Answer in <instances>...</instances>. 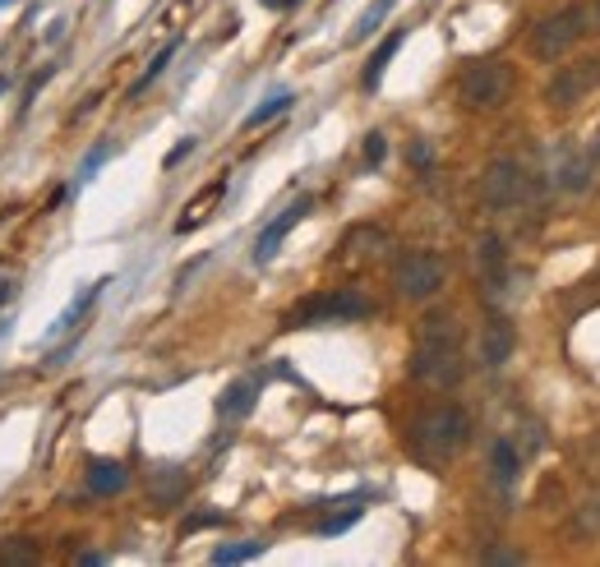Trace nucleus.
I'll use <instances>...</instances> for the list:
<instances>
[{
	"label": "nucleus",
	"mask_w": 600,
	"mask_h": 567,
	"mask_svg": "<svg viewBox=\"0 0 600 567\" xmlns=\"http://www.w3.org/2000/svg\"><path fill=\"white\" fill-rule=\"evenodd\" d=\"M513 346H518L513 319H509V314H490V319H485V332H481V360H485L490 369H499L503 360L513 356Z\"/></svg>",
	"instance_id": "obj_9"
},
{
	"label": "nucleus",
	"mask_w": 600,
	"mask_h": 567,
	"mask_svg": "<svg viewBox=\"0 0 600 567\" xmlns=\"http://www.w3.org/2000/svg\"><path fill=\"white\" fill-rule=\"evenodd\" d=\"M485 563H522V554L518 549H490Z\"/></svg>",
	"instance_id": "obj_28"
},
{
	"label": "nucleus",
	"mask_w": 600,
	"mask_h": 567,
	"mask_svg": "<svg viewBox=\"0 0 600 567\" xmlns=\"http://www.w3.org/2000/svg\"><path fill=\"white\" fill-rule=\"evenodd\" d=\"M171 56H176V42H167L163 51H157V56H153V66H148V70H144V79L135 83V98H139V92H144V88H148V83H153L157 74H163V70H167V60H171Z\"/></svg>",
	"instance_id": "obj_24"
},
{
	"label": "nucleus",
	"mask_w": 600,
	"mask_h": 567,
	"mask_svg": "<svg viewBox=\"0 0 600 567\" xmlns=\"http://www.w3.org/2000/svg\"><path fill=\"white\" fill-rule=\"evenodd\" d=\"M587 28H591V6H563L559 14H550V19H541L531 28L527 47H531V56L554 60L563 51H573V42L587 33Z\"/></svg>",
	"instance_id": "obj_6"
},
{
	"label": "nucleus",
	"mask_w": 600,
	"mask_h": 567,
	"mask_svg": "<svg viewBox=\"0 0 600 567\" xmlns=\"http://www.w3.org/2000/svg\"><path fill=\"white\" fill-rule=\"evenodd\" d=\"M591 28H596V33H600V0H596V6H591Z\"/></svg>",
	"instance_id": "obj_31"
},
{
	"label": "nucleus",
	"mask_w": 600,
	"mask_h": 567,
	"mask_svg": "<svg viewBox=\"0 0 600 567\" xmlns=\"http://www.w3.org/2000/svg\"><path fill=\"white\" fill-rule=\"evenodd\" d=\"M388 10H393V0H374V6H370V10H365V14L356 19V28H352V42L370 38V33H374V28H378V19H384Z\"/></svg>",
	"instance_id": "obj_21"
},
{
	"label": "nucleus",
	"mask_w": 600,
	"mask_h": 567,
	"mask_svg": "<svg viewBox=\"0 0 600 567\" xmlns=\"http://www.w3.org/2000/svg\"><path fill=\"white\" fill-rule=\"evenodd\" d=\"M476 272H481L485 296H499L503 291V277H509V245H503L499 236H485L476 245Z\"/></svg>",
	"instance_id": "obj_10"
},
{
	"label": "nucleus",
	"mask_w": 600,
	"mask_h": 567,
	"mask_svg": "<svg viewBox=\"0 0 600 567\" xmlns=\"http://www.w3.org/2000/svg\"><path fill=\"white\" fill-rule=\"evenodd\" d=\"M591 171H596V157L591 152L563 148V157H559V185L563 189H587L591 185Z\"/></svg>",
	"instance_id": "obj_13"
},
{
	"label": "nucleus",
	"mask_w": 600,
	"mask_h": 567,
	"mask_svg": "<svg viewBox=\"0 0 600 567\" xmlns=\"http://www.w3.org/2000/svg\"><path fill=\"white\" fill-rule=\"evenodd\" d=\"M490 476H494V485H499L503 494L518 485V476H522V452L509 444V438H499V444H494V452H490Z\"/></svg>",
	"instance_id": "obj_12"
},
{
	"label": "nucleus",
	"mask_w": 600,
	"mask_h": 567,
	"mask_svg": "<svg viewBox=\"0 0 600 567\" xmlns=\"http://www.w3.org/2000/svg\"><path fill=\"white\" fill-rule=\"evenodd\" d=\"M287 107H292V92H273V98H268V102H259L255 111H249V116H245V130H259V125H264V120L282 116V111H287Z\"/></svg>",
	"instance_id": "obj_19"
},
{
	"label": "nucleus",
	"mask_w": 600,
	"mask_h": 567,
	"mask_svg": "<svg viewBox=\"0 0 600 567\" xmlns=\"http://www.w3.org/2000/svg\"><path fill=\"white\" fill-rule=\"evenodd\" d=\"M384 148H388V143H384V135H370V139H365V162H370V167H378V162H384Z\"/></svg>",
	"instance_id": "obj_27"
},
{
	"label": "nucleus",
	"mask_w": 600,
	"mask_h": 567,
	"mask_svg": "<svg viewBox=\"0 0 600 567\" xmlns=\"http://www.w3.org/2000/svg\"><path fill=\"white\" fill-rule=\"evenodd\" d=\"M125 480H130V470H125L120 461H92V466H88V494H98V498L120 494Z\"/></svg>",
	"instance_id": "obj_14"
},
{
	"label": "nucleus",
	"mask_w": 600,
	"mask_h": 567,
	"mask_svg": "<svg viewBox=\"0 0 600 567\" xmlns=\"http://www.w3.org/2000/svg\"><path fill=\"white\" fill-rule=\"evenodd\" d=\"M255 392H259V388H255V384H245V378H240V384H232V388H227V397L217 401V411H223L227 420H232V416H245L249 406H255Z\"/></svg>",
	"instance_id": "obj_17"
},
{
	"label": "nucleus",
	"mask_w": 600,
	"mask_h": 567,
	"mask_svg": "<svg viewBox=\"0 0 600 567\" xmlns=\"http://www.w3.org/2000/svg\"><path fill=\"white\" fill-rule=\"evenodd\" d=\"M596 152H600V143H596Z\"/></svg>",
	"instance_id": "obj_34"
},
{
	"label": "nucleus",
	"mask_w": 600,
	"mask_h": 567,
	"mask_svg": "<svg viewBox=\"0 0 600 567\" xmlns=\"http://www.w3.org/2000/svg\"><path fill=\"white\" fill-rule=\"evenodd\" d=\"M0 6H6V0H0Z\"/></svg>",
	"instance_id": "obj_35"
},
{
	"label": "nucleus",
	"mask_w": 600,
	"mask_h": 567,
	"mask_svg": "<svg viewBox=\"0 0 600 567\" xmlns=\"http://www.w3.org/2000/svg\"><path fill=\"white\" fill-rule=\"evenodd\" d=\"M361 513H365V503H361V498H352V508H346V513H337V517L319 521V535H342L346 526H356V521H361Z\"/></svg>",
	"instance_id": "obj_23"
},
{
	"label": "nucleus",
	"mask_w": 600,
	"mask_h": 567,
	"mask_svg": "<svg viewBox=\"0 0 600 567\" xmlns=\"http://www.w3.org/2000/svg\"><path fill=\"white\" fill-rule=\"evenodd\" d=\"M268 10H292V6H301V0H264Z\"/></svg>",
	"instance_id": "obj_30"
},
{
	"label": "nucleus",
	"mask_w": 600,
	"mask_h": 567,
	"mask_svg": "<svg viewBox=\"0 0 600 567\" xmlns=\"http://www.w3.org/2000/svg\"><path fill=\"white\" fill-rule=\"evenodd\" d=\"M98 296H102V281H98V287H92V291H83V296H79V300H75V305L66 309V314H60V324L51 328V337H60V332H66V328H75V324H79V314H83V309H88L92 300H98Z\"/></svg>",
	"instance_id": "obj_22"
},
{
	"label": "nucleus",
	"mask_w": 600,
	"mask_h": 567,
	"mask_svg": "<svg viewBox=\"0 0 600 567\" xmlns=\"http://www.w3.org/2000/svg\"><path fill=\"white\" fill-rule=\"evenodd\" d=\"M378 240H384V236H378L374 227H361V231H352V236H346L342 245V259H370L374 255V249H378Z\"/></svg>",
	"instance_id": "obj_18"
},
{
	"label": "nucleus",
	"mask_w": 600,
	"mask_h": 567,
	"mask_svg": "<svg viewBox=\"0 0 600 567\" xmlns=\"http://www.w3.org/2000/svg\"><path fill=\"white\" fill-rule=\"evenodd\" d=\"M309 208H314L309 199H296L287 212H282V217H273V222L264 227V236H259V245H255V259H259V263H268V259L277 255V245L292 236V227L301 222V217H309Z\"/></svg>",
	"instance_id": "obj_11"
},
{
	"label": "nucleus",
	"mask_w": 600,
	"mask_h": 567,
	"mask_svg": "<svg viewBox=\"0 0 600 567\" xmlns=\"http://www.w3.org/2000/svg\"><path fill=\"white\" fill-rule=\"evenodd\" d=\"M374 305L361 291H324L309 296L287 314V328H309V324H361L370 319Z\"/></svg>",
	"instance_id": "obj_5"
},
{
	"label": "nucleus",
	"mask_w": 600,
	"mask_h": 567,
	"mask_svg": "<svg viewBox=\"0 0 600 567\" xmlns=\"http://www.w3.org/2000/svg\"><path fill=\"white\" fill-rule=\"evenodd\" d=\"M10 300V281H0V305H6Z\"/></svg>",
	"instance_id": "obj_32"
},
{
	"label": "nucleus",
	"mask_w": 600,
	"mask_h": 567,
	"mask_svg": "<svg viewBox=\"0 0 600 567\" xmlns=\"http://www.w3.org/2000/svg\"><path fill=\"white\" fill-rule=\"evenodd\" d=\"M180 489H185V476H180V470H171V476H167V485H163V480L153 485V498H163V503H167V498H176Z\"/></svg>",
	"instance_id": "obj_26"
},
{
	"label": "nucleus",
	"mask_w": 600,
	"mask_h": 567,
	"mask_svg": "<svg viewBox=\"0 0 600 567\" xmlns=\"http://www.w3.org/2000/svg\"><path fill=\"white\" fill-rule=\"evenodd\" d=\"M481 199H485L490 212H513V208L535 199V185H531L522 162H513V157H494L481 176Z\"/></svg>",
	"instance_id": "obj_4"
},
{
	"label": "nucleus",
	"mask_w": 600,
	"mask_h": 567,
	"mask_svg": "<svg viewBox=\"0 0 600 567\" xmlns=\"http://www.w3.org/2000/svg\"><path fill=\"white\" fill-rule=\"evenodd\" d=\"M402 38H406V33H402V28H397V33H388V38H384V47H378V51L370 56V66H365V74H361V83H365V88H378V79H384V70H388V60L397 56Z\"/></svg>",
	"instance_id": "obj_16"
},
{
	"label": "nucleus",
	"mask_w": 600,
	"mask_h": 567,
	"mask_svg": "<svg viewBox=\"0 0 600 567\" xmlns=\"http://www.w3.org/2000/svg\"><path fill=\"white\" fill-rule=\"evenodd\" d=\"M6 88H10V83H6V79H0V92H6Z\"/></svg>",
	"instance_id": "obj_33"
},
{
	"label": "nucleus",
	"mask_w": 600,
	"mask_h": 567,
	"mask_svg": "<svg viewBox=\"0 0 600 567\" xmlns=\"http://www.w3.org/2000/svg\"><path fill=\"white\" fill-rule=\"evenodd\" d=\"M223 195H227V180H213V185L204 189V195L189 199V212H185L180 222H176V231H195L199 222H208L213 208H217V199H223Z\"/></svg>",
	"instance_id": "obj_15"
},
{
	"label": "nucleus",
	"mask_w": 600,
	"mask_h": 567,
	"mask_svg": "<svg viewBox=\"0 0 600 567\" xmlns=\"http://www.w3.org/2000/svg\"><path fill=\"white\" fill-rule=\"evenodd\" d=\"M412 374L421 378V384H434V388H449L462 378V324H458V314L434 309L421 319L416 346H412Z\"/></svg>",
	"instance_id": "obj_1"
},
{
	"label": "nucleus",
	"mask_w": 600,
	"mask_h": 567,
	"mask_svg": "<svg viewBox=\"0 0 600 567\" xmlns=\"http://www.w3.org/2000/svg\"><path fill=\"white\" fill-rule=\"evenodd\" d=\"M264 545H223L213 554V563H240V558H255Z\"/></svg>",
	"instance_id": "obj_25"
},
{
	"label": "nucleus",
	"mask_w": 600,
	"mask_h": 567,
	"mask_svg": "<svg viewBox=\"0 0 600 567\" xmlns=\"http://www.w3.org/2000/svg\"><path fill=\"white\" fill-rule=\"evenodd\" d=\"M412 167H430V148L425 143H412Z\"/></svg>",
	"instance_id": "obj_29"
},
{
	"label": "nucleus",
	"mask_w": 600,
	"mask_h": 567,
	"mask_svg": "<svg viewBox=\"0 0 600 567\" xmlns=\"http://www.w3.org/2000/svg\"><path fill=\"white\" fill-rule=\"evenodd\" d=\"M466 438H471V416L462 406H434L430 416L416 420V452L434 466L458 457L466 448Z\"/></svg>",
	"instance_id": "obj_3"
},
{
	"label": "nucleus",
	"mask_w": 600,
	"mask_h": 567,
	"mask_svg": "<svg viewBox=\"0 0 600 567\" xmlns=\"http://www.w3.org/2000/svg\"><path fill=\"white\" fill-rule=\"evenodd\" d=\"M596 88H600V56H587V60H573V66L550 79L545 102L554 111H568V107H578L582 98H591Z\"/></svg>",
	"instance_id": "obj_8"
},
{
	"label": "nucleus",
	"mask_w": 600,
	"mask_h": 567,
	"mask_svg": "<svg viewBox=\"0 0 600 567\" xmlns=\"http://www.w3.org/2000/svg\"><path fill=\"white\" fill-rule=\"evenodd\" d=\"M449 281V263L439 255H425V249H416V255H402L397 268H393V287L402 300H430L439 287Z\"/></svg>",
	"instance_id": "obj_7"
},
{
	"label": "nucleus",
	"mask_w": 600,
	"mask_h": 567,
	"mask_svg": "<svg viewBox=\"0 0 600 567\" xmlns=\"http://www.w3.org/2000/svg\"><path fill=\"white\" fill-rule=\"evenodd\" d=\"M513 66L509 60H471V66L458 74V98L466 111H499L513 98Z\"/></svg>",
	"instance_id": "obj_2"
},
{
	"label": "nucleus",
	"mask_w": 600,
	"mask_h": 567,
	"mask_svg": "<svg viewBox=\"0 0 600 567\" xmlns=\"http://www.w3.org/2000/svg\"><path fill=\"white\" fill-rule=\"evenodd\" d=\"M0 563H6V567H33L38 549L28 540H0Z\"/></svg>",
	"instance_id": "obj_20"
}]
</instances>
